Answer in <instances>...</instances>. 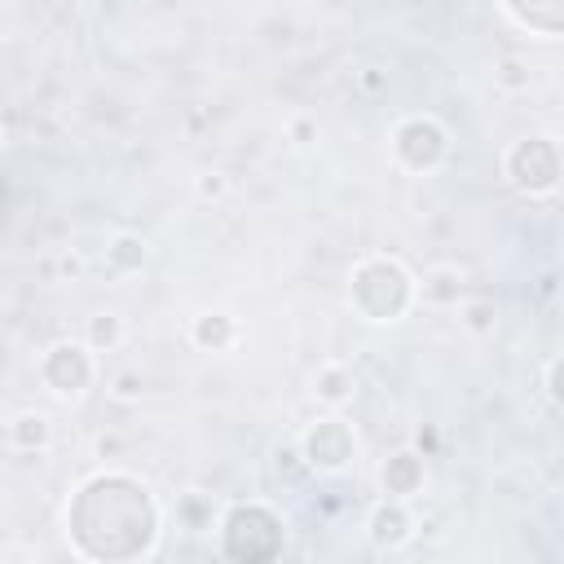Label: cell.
<instances>
[{
  "mask_svg": "<svg viewBox=\"0 0 564 564\" xmlns=\"http://www.w3.org/2000/svg\"><path fill=\"white\" fill-rule=\"evenodd\" d=\"M300 449H304V463H308L313 471H339V467H348L357 441H352V427L330 414V419H317V423L304 432Z\"/></svg>",
  "mask_w": 564,
  "mask_h": 564,
  "instance_id": "obj_5",
  "label": "cell"
},
{
  "mask_svg": "<svg viewBox=\"0 0 564 564\" xmlns=\"http://www.w3.org/2000/svg\"><path fill=\"white\" fill-rule=\"evenodd\" d=\"M48 436H53V427H48L44 414H18V419L9 423V441H13L18 449H44Z\"/></svg>",
  "mask_w": 564,
  "mask_h": 564,
  "instance_id": "obj_13",
  "label": "cell"
},
{
  "mask_svg": "<svg viewBox=\"0 0 564 564\" xmlns=\"http://www.w3.org/2000/svg\"><path fill=\"white\" fill-rule=\"evenodd\" d=\"M194 189H198V198H220L229 189V181H225V172H203L194 181Z\"/></svg>",
  "mask_w": 564,
  "mask_h": 564,
  "instance_id": "obj_17",
  "label": "cell"
},
{
  "mask_svg": "<svg viewBox=\"0 0 564 564\" xmlns=\"http://www.w3.org/2000/svg\"><path fill=\"white\" fill-rule=\"evenodd\" d=\"M123 339V317L119 313H97L88 317V352H106Z\"/></svg>",
  "mask_w": 564,
  "mask_h": 564,
  "instance_id": "obj_14",
  "label": "cell"
},
{
  "mask_svg": "<svg viewBox=\"0 0 564 564\" xmlns=\"http://www.w3.org/2000/svg\"><path fill=\"white\" fill-rule=\"evenodd\" d=\"M0 150H4V128H0Z\"/></svg>",
  "mask_w": 564,
  "mask_h": 564,
  "instance_id": "obj_22",
  "label": "cell"
},
{
  "mask_svg": "<svg viewBox=\"0 0 564 564\" xmlns=\"http://www.w3.org/2000/svg\"><path fill=\"white\" fill-rule=\"evenodd\" d=\"M546 401L560 405V357L546 361Z\"/></svg>",
  "mask_w": 564,
  "mask_h": 564,
  "instance_id": "obj_19",
  "label": "cell"
},
{
  "mask_svg": "<svg viewBox=\"0 0 564 564\" xmlns=\"http://www.w3.org/2000/svg\"><path fill=\"white\" fill-rule=\"evenodd\" d=\"M516 70H520V62H502V75H498V79H502L507 88H524L529 75H516Z\"/></svg>",
  "mask_w": 564,
  "mask_h": 564,
  "instance_id": "obj_20",
  "label": "cell"
},
{
  "mask_svg": "<svg viewBox=\"0 0 564 564\" xmlns=\"http://www.w3.org/2000/svg\"><path fill=\"white\" fill-rule=\"evenodd\" d=\"M291 137H295L300 145H308V137H313V128H308V123L300 119V123H291Z\"/></svg>",
  "mask_w": 564,
  "mask_h": 564,
  "instance_id": "obj_21",
  "label": "cell"
},
{
  "mask_svg": "<svg viewBox=\"0 0 564 564\" xmlns=\"http://www.w3.org/2000/svg\"><path fill=\"white\" fill-rule=\"evenodd\" d=\"M348 300L366 322H397L414 304V278L392 256H370L348 278Z\"/></svg>",
  "mask_w": 564,
  "mask_h": 564,
  "instance_id": "obj_2",
  "label": "cell"
},
{
  "mask_svg": "<svg viewBox=\"0 0 564 564\" xmlns=\"http://www.w3.org/2000/svg\"><path fill=\"white\" fill-rule=\"evenodd\" d=\"M524 26L542 31V35H555L560 31V0H502Z\"/></svg>",
  "mask_w": 564,
  "mask_h": 564,
  "instance_id": "obj_11",
  "label": "cell"
},
{
  "mask_svg": "<svg viewBox=\"0 0 564 564\" xmlns=\"http://www.w3.org/2000/svg\"><path fill=\"white\" fill-rule=\"evenodd\" d=\"M507 176L524 194H551L560 181V145L555 137H524L507 150Z\"/></svg>",
  "mask_w": 564,
  "mask_h": 564,
  "instance_id": "obj_4",
  "label": "cell"
},
{
  "mask_svg": "<svg viewBox=\"0 0 564 564\" xmlns=\"http://www.w3.org/2000/svg\"><path fill=\"white\" fill-rule=\"evenodd\" d=\"M40 375L44 383L57 392V397H79L88 383H93V357H88V344H53L40 361Z\"/></svg>",
  "mask_w": 564,
  "mask_h": 564,
  "instance_id": "obj_6",
  "label": "cell"
},
{
  "mask_svg": "<svg viewBox=\"0 0 564 564\" xmlns=\"http://www.w3.org/2000/svg\"><path fill=\"white\" fill-rule=\"evenodd\" d=\"M366 533H370V542H375L379 551H397V546H405V542L414 538V520H410V511L401 507V498H388V502H379V507L370 511Z\"/></svg>",
  "mask_w": 564,
  "mask_h": 564,
  "instance_id": "obj_7",
  "label": "cell"
},
{
  "mask_svg": "<svg viewBox=\"0 0 564 564\" xmlns=\"http://www.w3.org/2000/svg\"><path fill=\"white\" fill-rule=\"evenodd\" d=\"M454 278H458L454 269H436V273L423 282V295L436 300V304H458V282H454Z\"/></svg>",
  "mask_w": 564,
  "mask_h": 564,
  "instance_id": "obj_16",
  "label": "cell"
},
{
  "mask_svg": "<svg viewBox=\"0 0 564 564\" xmlns=\"http://www.w3.org/2000/svg\"><path fill=\"white\" fill-rule=\"evenodd\" d=\"M141 388H145V383H141L137 370H119V375H115V397L132 401V397H141Z\"/></svg>",
  "mask_w": 564,
  "mask_h": 564,
  "instance_id": "obj_18",
  "label": "cell"
},
{
  "mask_svg": "<svg viewBox=\"0 0 564 564\" xmlns=\"http://www.w3.org/2000/svg\"><path fill=\"white\" fill-rule=\"evenodd\" d=\"M392 154L405 172H432L449 154V132L432 115H410L392 132Z\"/></svg>",
  "mask_w": 564,
  "mask_h": 564,
  "instance_id": "obj_3",
  "label": "cell"
},
{
  "mask_svg": "<svg viewBox=\"0 0 564 564\" xmlns=\"http://www.w3.org/2000/svg\"><path fill=\"white\" fill-rule=\"evenodd\" d=\"M423 489V458L414 449H401L383 463V494L388 498H410Z\"/></svg>",
  "mask_w": 564,
  "mask_h": 564,
  "instance_id": "obj_8",
  "label": "cell"
},
{
  "mask_svg": "<svg viewBox=\"0 0 564 564\" xmlns=\"http://www.w3.org/2000/svg\"><path fill=\"white\" fill-rule=\"evenodd\" d=\"M70 533H84L101 520H110V555H145L154 533H159V511L145 494V485H137L132 476H119V471H106V476H93L75 507H70Z\"/></svg>",
  "mask_w": 564,
  "mask_h": 564,
  "instance_id": "obj_1",
  "label": "cell"
},
{
  "mask_svg": "<svg viewBox=\"0 0 564 564\" xmlns=\"http://www.w3.org/2000/svg\"><path fill=\"white\" fill-rule=\"evenodd\" d=\"M189 339L203 348V352H225L234 339H238V326L229 313H198L194 326H189Z\"/></svg>",
  "mask_w": 564,
  "mask_h": 564,
  "instance_id": "obj_10",
  "label": "cell"
},
{
  "mask_svg": "<svg viewBox=\"0 0 564 564\" xmlns=\"http://www.w3.org/2000/svg\"><path fill=\"white\" fill-rule=\"evenodd\" d=\"M458 317H463V326H467L471 335H494V326H498L494 300H463V304H458Z\"/></svg>",
  "mask_w": 564,
  "mask_h": 564,
  "instance_id": "obj_15",
  "label": "cell"
},
{
  "mask_svg": "<svg viewBox=\"0 0 564 564\" xmlns=\"http://www.w3.org/2000/svg\"><path fill=\"white\" fill-rule=\"evenodd\" d=\"M313 392L326 401V405H344L352 392H357V379L348 366H322L317 379H313Z\"/></svg>",
  "mask_w": 564,
  "mask_h": 564,
  "instance_id": "obj_12",
  "label": "cell"
},
{
  "mask_svg": "<svg viewBox=\"0 0 564 564\" xmlns=\"http://www.w3.org/2000/svg\"><path fill=\"white\" fill-rule=\"evenodd\" d=\"M106 264H110V273L132 278V273H141V269L150 264V242H145L141 234L123 229V234L110 238V247H106Z\"/></svg>",
  "mask_w": 564,
  "mask_h": 564,
  "instance_id": "obj_9",
  "label": "cell"
}]
</instances>
